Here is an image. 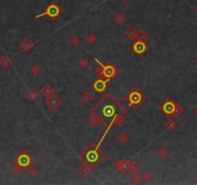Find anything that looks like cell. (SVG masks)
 I'll use <instances>...</instances> for the list:
<instances>
[{
  "label": "cell",
  "mask_w": 197,
  "mask_h": 185,
  "mask_svg": "<svg viewBox=\"0 0 197 185\" xmlns=\"http://www.w3.org/2000/svg\"><path fill=\"white\" fill-rule=\"evenodd\" d=\"M127 112V110L111 94H105L100 99V101L91 109V114L93 116H96L99 119L100 124H102L106 127L103 137L100 138V141L98 143V145L100 146L104 137L109 132L110 128L112 127L113 124H115L116 119L121 114H126Z\"/></svg>",
  "instance_id": "6da1fadb"
},
{
  "label": "cell",
  "mask_w": 197,
  "mask_h": 185,
  "mask_svg": "<svg viewBox=\"0 0 197 185\" xmlns=\"http://www.w3.org/2000/svg\"><path fill=\"white\" fill-rule=\"evenodd\" d=\"M107 155L106 153L100 149V145L96 144V143H90V144L85 147V149L79 153V158L80 160L86 164L88 167L92 169L94 171L97 169L100 164H102L105 159Z\"/></svg>",
  "instance_id": "7a4b0ae2"
},
{
  "label": "cell",
  "mask_w": 197,
  "mask_h": 185,
  "mask_svg": "<svg viewBox=\"0 0 197 185\" xmlns=\"http://www.w3.org/2000/svg\"><path fill=\"white\" fill-rule=\"evenodd\" d=\"M95 61L99 65V67L94 71V75L97 78H104L106 80L110 81L111 79H113L118 74V70L113 64H111V63L104 64L97 58H95Z\"/></svg>",
  "instance_id": "3957f363"
},
{
  "label": "cell",
  "mask_w": 197,
  "mask_h": 185,
  "mask_svg": "<svg viewBox=\"0 0 197 185\" xmlns=\"http://www.w3.org/2000/svg\"><path fill=\"white\" fill-rule=\"evenodd\" d=\"M124 99L127 102V105H129L130 107L134 108V109H137L146 101L147 97L139 89L136 87H134L126 94Z\"/></svg>",
  "instance_id": "277c9868"
},
{
  "label": "cell",
  "mask_w": 197,
  "mask_h": 185,
  "mask_svg": "<svg viewBox=\"0 0 197 185\" xmlns=\"http://www.w3.org/2000/svg\"><path fill=\"white\" fill-rule=\"evenodd\" d=\"M34 163V158L26 150H21L19 154L14 158V164L18 165L21 170L25 171Z\"/></svg>",
  "instance_id": "5b68a950"
},
{
  "label": "cell",
  "mask_w": 197,
  "mask_h": 185,
  "mask_svg": "<svg viewBox=\"0 0 197 185\" xmlns=\"http://www.w3.org/2000/svg\"><path fill=\"white\" fill-rule=\"evenodd\" d=\"M61 14V8L58 6L56 3H49L46 6V10L42 14L36 15L35 18H40L42 17H49L50 20H55Z\"/></svg>",
  "instance_id": "8992f818"
},
{
  "label": "cell",
  "mask_w": 197,
  "mask_h": 185,
  "mask_svg": "<svg viewBox=\"0 0 197 185\" xmlns=\"http://www.w3.org/2000/svg\"><path fill=\"white\" fill-rule=\"evenodd\" d=\"M176 101H174L173 99H166L161 105V111L164 114L168 116V117H173L175 109L177 106Z\"/></svg>",
  "instance_id": "52a82bcc"
},
{
  "label": "cell",
  "mask_w": 197,
  "mask_h": 185,
  "mask_svg": "<svg viewBox=\"0 0 197 185\" xmlns=\"http://www.w3.org/2000/svg\"><path fill=\"white\" fill-rule=\"evenodd\" d=\"M108 82L109 81L106 80L104 78H97L92 84L93 90L98 94L104 93L108 87Z\"/></svg>",
  "instance_id": "ba28073f"
},
{
  "label": "cell",
  "mask_w": 197,
  "mask_h": 185,
  "mask_svg": "<svg viewBox=\"0 0 197 185\" xmlns=\"http://www.w3.org/2000/svg\"><path fill=\"white\" fill-rule=\"evenodd\" d=\"M131 50L132 52L138 56H141L144 54L148 50V46L146 45V41H134L131 45Z\"/></svg>",
  "instance_id": "9c48e42d"
},
{
  "label": "cell",
  "mask_w": 197,
  "mask_h": 185,
  "mask_svg": "<svg viewBox=\"0 0 197 185\" xmlns=\"http://www.w3.org/2000/svg\"><path fill=\"white\" fill-rule=\"evenodd\" d=\"M129 166H130V161L127 158H121L115 162V168L116 170H118L122 173H130L129 171Z\"/></svg>",
  "instance_id": "30bf717a"
},
{
  "label": "cell",
  "mask_w": 197,
  "mask_h": 185,
  "mask_svg": "<svg viewBox=\"0 0 197 185\" xmlns=\"http://www.w3.org/2000/svg\"><path fill=\"white\" fill-rule=\"evenodd\" d=\"M46 103L47 107H49V109L56 110L62 104V99L59 97H57L56 94H54L53 96L46 98Z\"/></svg>",
  "instance_id": "8fae6325"
},
{
  "label": "cell",
  "mask_w": 197,
  "mask_h": 185,
  "mask_svg": "<svg viewBox=\"0 0 197 185\" xmlns=\"http://www.w3.org/2000/svg\"><path fill=\"white\" fill-rule=\"evenodd\" d=\"M40 92L42 94V97L47 98L55 94V89L53 88V86L50 85V84H44V85L42 86Z\"/></svg>",
  "instance_id": "7c38bea8"
},
{
  "label": "cell",
  "mask_w": 197,
  "mask_h": 185,
  "mask_svg": "<svg viewBox=\"0 0 197 185\" xmlns=\"http://www.w3.org/2000/svg\"><path fill=\"white\" fill-rule=\"evenodd\" d=\"M34 43L30 39L28 38H25L22 40V41L20 43L19 45V47H20V49L22 50L23 52H25V53H27V52L31 51L32 49L34 48Z\"/></svg>",
  "instance_id": "4fadbf2b"
},
{
  "label": "cell",
  "mask_w": 197,
  "mask_h": 185,
  "mask_svg": "<svg viewBox=\"0 0 197 185\" xmlns=\"http://www.w3.org/2000/svg\"><path fill=\"white\" fill-rule=\"evenodd\" d=\"M91 172H92V169L88 167L86 164H84V163H82L77 169V173L81 177H87L89 174L91 173Z\"/></svg>",
  "instance_id": "5bb4252c"
},
{
  "label": "cell",
  "mask_w": 197,
  "mask_h": 185,
  "mask_svg": "<svg viewBox=\"0 0 197 185\" xmlns=\"http://www.w3.org/2000/svg\"><path fill=\"white\" fill-rule=\"evenodd\" d=\"M116 140L118 141L120 144L124 145V144H127V143L129 142L130 137H129V135H127V132H120V133L117 135Z\"/></svg>",
  "instance_id": "9a60e30c"
},
{
  "label": "cell",
  "mask_w": 197,
  "mask_h": 185,
  "mask_svg": "<svg viewBox=\"0 0 197 185\" xmlns=\"http://www.w3.org/2000/svg\"><path fill=\"white\" fill-rule=\"evenodd\" d=\"M136 34H137V31L135 30L134 27H130V28H127V31L125 32L126 38H127L129 40H134V39H135Z\"/></svg>",
  "instance_id": "2e32d148"
},
{
  "label": "cell",
  "mask_w": 197,
  "mask_h": 185,
  "mask_svg": "<svg viewBox=\"0 0 197 185\" xmlns=\"http://www.w3.org/2000/svg\"><path fill=\"white\" fill-rule=\"evenodd\" d=\"M165 128L168 131H174L177 128V123L173 119H169L165 121Z\"/></svg>",
  "instance_id": "e0dca14e"
},
{
  "label": "cell",
  "mask_w": 197,
  "mask_h": 185,
  "mask_svg": "<svg viewBox=\"0 0 197 185\" xmlns=\"http://www.w3.org/2000/svg\"><path fill=\"white\" fill-rule=\"evenodd\" d=\"M25 97L28 100H30V101H34V100H36L37 98H38V94H37V92L35 91V90L30 89V90H28L27 92H26Z\"/></svg>",
  "instance_id": "ac0fdd59"
},
{
  "label": "cell",
  "mask_w": 197,
  "mask_h": 185,
  "mask_svg": "<svg viewBox=\"0 0 197 185\" xmlns=\"http://www.w3.org/2000/svg\"><path fill=\"white\" fill-rule=\"evenodd\" d=\"M81 101L84 103H90L93 99V94L90 93L89 91H85L82 94H81Z\"/></svg>",
  "instance_id": "d6986e66"
},
{
  "label": "cell",
  "mask_w": 197,
  "mask_h": 185,
  "mask_svg": "<svg viewBox=\"0 0 197 185\" xmlns=\"http://www.w3.org/2000/svg\"><path fill=\"white\" fill-rule=\"evenodd\" d=\"M0 65L3 68H7L12 65V60H11V58L8 57L7 55H3L1 59H0Z\"/></svg>",
  "instance_id": "ffe728a7"
},
{
  "label": "cell",
  "mask_w": 197,
  "mask_h": 185,
  "mask_svg": "<svg viewBox=\"0 0 197 185\" xmlns=\"http://www.w3.org/2000/svg\"><path fill=\"white\" fill-rule=\"evenodd\" d=\"M140 168H141V166H140V164L139 163H137L136 161H131V162H130V166H129V171L131 172V173H138L139 172V170H140Z\"/></svg>",
  "instance_id": "44dd1931"
},
{
  "label": "cell",
  "mask_w": 197,
  "mask_h": 185,
  "mask_svg": "<svg viewBox=\"0 0 197 185\" xmlns=\"http://www.w3.org/2000/svg\"><path fill=\"white\" fill-rule=\"evenodd\" d=\"M136 41H146L148 40V34L146 32H144L143 30L137 31V34L135 37Z\"/></svg>",
  "instance_id": "7402d4cb"
},
{
  "label": "cell",
  "mask_w": 197,
  "mask_h": 185,
  "mask_svg": "<svg viewBox=\"0 0 197 185\" xmlns=\"http://www.w3.org/2000/svg\"><path fill=\"white\" fill-rule=\"evenodd\" d=\"M131 181L134 182V184H140L143 180V177L140 173H132V176H131Z\"/></svg>",
  "instance_id": "603a6c76"
},
{
  "label": "cell",
  "mask_w": 197,
  "mask_h": 185,
  "mask_svg": "<svg viewBox=\"0 0 197 185\" xmlns=\"http://www.w3.org/2000/svg\"><path fill=\"white\" fill-rule=\"evenodd\" d=\"M85 40H86V41L89 44V45H94L96 41H97L98 38H97V36H96L94 33H89L87 36H86V38H85Z\"/></svg>",
  "instance_id": "cb8c5ba5"
},
{
  "label": "cell",
  "mask_w": 197,
  "mask_h": 185,
  "mask_svg": "<svg viewBox=\"0 0 197 185\" xmlns=\"http://www.w3.org/2000/svg\"><path fill=\"white\" fill-rule=\"evenodd\" d=\"M184 114V108L181 106L180 103H177V106H176V109H175V112H174V115H173V118H179L180 116H182Z\"/></svg>",
  "instance_id": "d4e9b609"
},
{
  "label": "cell",
  "mask_w": 197,
  "mask_h": 185,
  "mask_svg": "<svg viewBox=\"0 0 197 185\" xmlns=\"http://www.w3.org/2000/svg\"><path fill=\"white\" fill-rule=\"evenodd\" d=\"M126 114H121L118 118L116 119L115 121V124H117L118 126H123L126 123V118H125Z\"/></svg>",
  "instance_id": "484cf974"
},
{
  "label": "cell",
  "mask_w": 197,
  "mask_h": 185,
  "mask_svg": "<svg viewBox=\"0 0 197 185\" xmlns=\"http://www.w3.org/2000/svg\"><path fill=\"white\" fill-rule=\"evenodd\" d=\"M30 72H31V74H32V75L37 76V75H39L40 73L42 72V68H41L38 65H34L33 67L31 68Z\"/></svg>",
  "instance_id": "4316f807"
},
{
  "label": "cell",
  "mask_w": 197,
  "mask_h": 185,
  "mask_svg": "<svg viewBox=\"0 0 197 185\" xmlns=\"http://www.w3.org/2000/svg\"><path fill=\"white\" fill-rule=\"evenodd\" d=\"M89 60L86 59V58H82V59H80L78 61V65L79 67H80L81 68H83V70H86V68L89 67Z\"/></svg>",
  "instance_id": "83f0119b"
},
{
  "label": "cell",
  "mask_w": 197,
  "mask_h": 185,
  "mask_svg": "<svg viewBox=\"0 0 197 185\" xmlns=\"http://www.w3.org/2000/svg\"><path fill=\"white\" fill-rule=\"evenodd\" d=\"M114 20H115V22H117L118 24H122V23L125 21V17H124V15L122 14V13L117 14L116 17L114 18Z\"/></svg>",
  "instance_id": "f1b7e54d"
},
{
  "label": "cell",
  "mask_w": 197,
  "mask_h": 185,
  "mask_svg": "<svg viewBox=\"0 0 197 185\" xmlns=\"http://www.w3.org/2000/svg\"><path fill=\"white\" fill-rule=\"evenodd\" d=\"M157 154L159 157H165L168 154V150L165 149V147H159V149L157 150Z\"/></svg>",
  "instance_id": "f546056e"
},
{
  "label": "cell",
  "mask_w": 197,
  "mask_h": 185,
  "mask_svg": "<svg viewBox=\"0 0 197 185\" xmlns=\"http://www.w3.org/2000/svg\"><path fill=\"white\" fill-rule=\"evenodd\" d=\"M142 177H143V179H144L145 181H150V180H152V178H153V174L149 170H146L144 173H143Z\"/></svg>",
  "instance_id": "4dcf8cb0"
},
{
  "label": "cell",
  "mask_w": 197,
  "mask_h": 185,
  "mask_svg": "<svg viewBox=\"0 0 197 185\" xmlns=\"http://www.w3.org/2000/svg\"><path fill=\"white\" fill-rule=\"evenodd\" d=\"M100 124V121H99V119L96 117V116H93L92 115V117L89 119V125L90 126H96L97 124Z\"/></svg>",
  "instance_id": "1f68e13d"
},
{
  "label": "cell",
  "mask_w": 197,
  "mask_h": 185,
  "mask_svg": "<svg viewBox=\"0 0 197 185\" xmlns=\"http://www.w3.org/2000/svg\"><path fill=\"white\" fill-rule=\"evenodd\" d=\"M79 43H80V38H79L78 36H73V38H71V40H70V44H71L73 46L78 45Z\"/></svg>",
  "instance_id": "d6a6232c"
},
{
  "label": "cell",
  "mask_w": 197,
  "mask_h": 185,
  "mask_svg": "<svg viewBox=\"0 0 197 185\" xmlns=\"http://www.w3.org/2000/svg\"><path fill=\"white\" fill-rule=\"evenodd\" d=\"M28 172H29V174L32 177H37V174H38L39 170H38V168H37V167H30Z\"/></svg>",
  "instance_id": "836d02e7"
},
{
  "label": "cell",
  "mask_w": 197,
  "mask_h": 185,
  "mask_svg": "<svg viewBox=\"0 0 197 185\" xmlns=\"http://www.w3.org/2000/svg\"><path fill=\"white\" fill-rule=\"evenodd\" d=\"M12 171H13L14 173H20V172H22V170H21V169H20L18 165H15V164H14V165H13Z\"/></svg>",
  "instance_id": "e575fe53"
},
{
  "label": "cell",
  "mask_w": 197,
  "mask_h": 185,
  "mask_svg": "<svg viewBox=\"0 0 197 185\" xmlns=\"http://www.w3.org/2000/svg\"><path fill=\"white\" fill-rule=\"evenodd\" d=\"M194 113H195V114L197 115V107H196V108L194 109Z\"/></svg>",
  "instance_id": "d590c367"
},
{
  "label": "cell",
  "mask_w": 197,
  "mask_h": 185,
  "mask_svg": "<svg viewBox=\"0 0 197 185\" xmlns=\"http://www.w3.org/2000/svg\"><path fill=\"white\" fill-rule=\"evenodd\" d=\"M122 1H124V2H127V0H122Z\"/></svg>",
  "instance_id": "8d00e7d4"
}]
</instances>
